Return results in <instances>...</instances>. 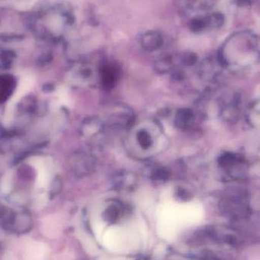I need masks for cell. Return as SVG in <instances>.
<instances>
[{"label": "cell", "mask_w": 260, "mask_h": 260, "mask_svg": "<svg viewBox=\"0 0 260 260\" xmlns=\"http://www.w3.org/2000/svg\"><path fill=\"white\" fill-rule=\"evenodd\" d=\"M218 166L231 179H242L246 173V162L240 155L224 153L218 158Z\"/></svg>", "instance_id": "obj_5"}, {"label": "cell", "mask_w": 260, "mask_h": 260, "mask_svg": "<svg viewBox=\"0 0 260 260\" xmlns=\"http://www.w3.org/2000/svg\"><path fill=\"white\" fill-rule=\"evenodd\" d=\"M220 208L224 215L234 220H243L250 214L247 196L243 191L228 193L221 199Z\"/></svg>", "instance_id": "obj_4"}, {"label": "cell", "mask_w": 260, "mask_h": 260, "mask_svg": "<svg viewBox=\"0 0 260 260\" xmlns=\"http://www.w3.org/2000/svg\"><path fill=\"white\" fill-rule=\"evenodd\" d=\"M141 45L147 52H154L162 48L164 38L159 31H148L141 37Z\"/></svg>", "instance_id": "obj_7"}, {"label": "cell", "mask_w": 260, "mask_h": 260, "mask_svg": "<svg viewBox=\"0 0 260 260\" xmlns=\"http://www.w3.org/2000/svg\"><path fill=\"white\" fill-rule=\"evenodd\" d=\"M246 119L252 127H258L259 125V103L258 101L249 106L246 113Z\"/></svg>", "instance_id": "obj_14"}, {"label": "cell", "mask_w": 260, "mask_h": 260, "mask_svg": "<svg viewBox=\"0 0 260 260\" xmlns=\"http://www.w3.org/2000/svg\"><path fill=\"white\" fill-rule=\"evenodd\" d=\"M181 13H186L194 10L206 11L211 8L215 0H176Z\"/></svg>", "instance_id": "obj_8"}, {"label": "cell", "mask_w": 260, "mask_h": 260, "mask_svg": "<svg viewBox=\"0 0 260 260\" xmlns=\"http://www.w3.org/2000/svg\"><path fill=\"white\" fill-rule=\"evenodd\" d=\"M188 28L193 33L202 32L208 28L207 14L192 18L188 22Z\"/></svg>", "instance_id": "obj_13"}, {"label": "cell", "mask_w": 260, "mask_h": 260, "mask_svg": "<svg viewBox=\"0 0 260 260\" xmlns=\"http://www.w3.org/2000/svg\"><path fill=\"white\" fill-rule=\"evenodd\" d=\"M196 238L199 242L230 247H236L242 243L241 235L238 231L223 225L205 226L196 233Z\"/></svg>", "instance_id": "obj_3"}, {"label": "cell", "mask_w": 260, "mask_h": 260, "mask_svg": "<svg viewBox=\"0 0 260 260\" xmlns=\"http://www.w3.org/2000/svg\"><path fill=\"white\" fill-rule=\"evenodd\" d=\"M125 147L131 156L147 159L159 154L167 145V139L160 124L153 120H143L128 127Z\"/></svg>", "instance_id": "obj_1"}, {"label": "cell", "mask_w": 260, "mask_h": 260, "mask_svg": "<svg viewBox=\"0 0 260 260\" xmlns=\"http://www.w3.org/2000/svg\"><path fill=\"white\" fill-rule=\"evenodd\" d=\"M208 28L219 29L224 24V16L221 13H211L207 14Z\"/></svg>", "instance_id": "obj_16"}, {"label": "cell", "mask_w": 260, "mask_h": 260, "mask_svg": "<svg viewBox=\"0 0 260 260\" xmlns=\"http://www.w3.org/2000/svg\"><path fill=\"white\" fill-rule=\"evenodd\" d=\"M217 58L223 68H249L258 60V38L249 31L236 33L223 45Z\"/></svg>", "instance_id": "obj_2"}, {"label": "cell", "mask_w": 260, "mask_h": 260, "mask_svg": "<svg viewBox=\"0 0 260 260\" xmlns=\"http://www.w3.org/2000/svg\"><path fill=\"white\" fill-rule=\"evenodd\" d=\"M235 2L239 7H250L255 2V0H235Z\"/></svg>", "instance_id": "obj_19"}, {"label": "cell", "mask_w": 260, "mask_h": 260, "mask_svg": "<svg viewBox=\"0 0 260 260\" xmlns=\"http://www.w3.org/2000/svg\"><path fill=\"white\" fill-rule=\"evenodd\" d=\"M137 177L135 175L127 172H119L117 174L115 185L118 190H132L137 184Z\"/></svg>", "instance_id": "obj_11"}, {"label": "cell", "mask_w": 260, "mask_h": 260, "mask_svg": "<svg viewBox=\"0 0 260 260\" xmlns=\"http://www.w3.org/2000/svg\"><path fill=\"white\" fill-rule=\"evenodd\" d=\"M121 74V69L115 62H106L100 68L102 85L106 89H111L118 83Z\"/></svg>", "instance_id": "obj_6"}, {"label": "cell", "mask_w": 260, "mask_h": 260, "mask_svg": "<svg viewBox=\"0 0 260 260\" xmlns=\"http://www.w3.org/2000/svg\"><path fill=\"white\" fill-rule=\"evenodd\" d=\"M127 214L125 205L119 201L112 202L106 210V220L111 223L119 221Z\"/></svg>", "instance_id": "obj_10"}, {"label": "cell", "mask_w": 260, "mask_h": 260, "mask_svg": "<svg viewBox=\"0 0 260 260\" xmlns=\"http://www.w3.org/2000/svg\"><path fill=\"white\" fill-rule=\"evenodd\" d=\"M194 121V112L186 108L179 109L175 115V125L180 131H187L191 128Z\"/></svg>", "instance_id": "obj_9"}, {"label": "cell", "mask_w": 260, "mask_h": 260, "mask_svg": "<svg viewBox=\"0 0 260 260\" xmlns=\"http://www.w3.org/2000/svg\"><path fill=\"white\" fill-rule=\"evenodd\" d=\"M199 57L192 51H186L181 56V63L186 68H192L199 63Z\"/></svg>", "instance_id": "obj_17"}, {"label": "cell", "mask_w": 260, "mask_h": 260, "mask_svg": "<svg viewBox=\"0 0 260 260\" xmlns=\"http://www.w3.org/2000/svg\"><path fill=\"white\" fill-rule=\"evenodd\" d=\"M170 176V172L164 167H155L150 173V179L153 181H165Z\"/></svg>", "instance_id": "obj_18"}, {"label": "cell", "mask_w": 260, "mask_h": 260, "mask_svg": "<svg viewBox=\"0 0 260 260\" xmlns=\"http://www.w3.org/2000/svg\"><path fill=\"white\" fill-rule=\"evenodd\" d=\"M174 59L173 56L165 55L154 62L153 69L157 74H168L174 71Z\"/></svg>", "instance_id": "obj_12"}, {"label": "cell", "mask_w": 260, "mask_h": 260, "mask_svg": "<svg viewBox=\"0 0 260 260\" xmlns=\"http://www.w3.org/2000/svg\"><path fill=\"white\" fill-rule=\"evenodd\" d=\"M16 83L14 77L10 74H4L0 76V93L1 95L8 94L11 92Z\"/></svg>", "instance_id": "obj_15"}]
</instances>
